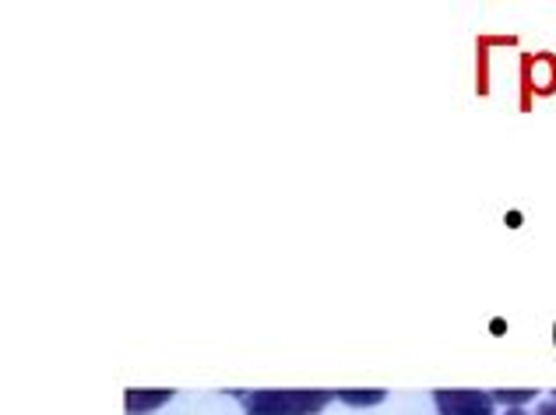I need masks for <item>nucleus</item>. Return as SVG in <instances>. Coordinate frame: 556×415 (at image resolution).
Wrapping results in <instances>:
<instances>
[{
    "mask_svg": "<svg viewBox=\"0 0 556 415\" xmlns=\"http://www.w3.org/2000/svg\"><path fill=\"white\" fill-rule=\"evenodd\" d=\"M539 391L535 388H529V391H493V402H504V405H510V408H518V405H525V402H532Z\"/></svg>",
    "mask_w": 556,
    "mask_h": 415,
    "instance_id": "obj_5",
    "label": "nucleus"
},
{
    "mask_svg": "<svg viewBox=\"0 0 556 415\" xmlns=\"http://www.w3.org/2000/svg\"><path fill=\"white\" fill-rule=\"evenodd\" d=\"M328 391H251L243 394L247 415H317L328 405Z\"/></svg>",
    "mask_w": 556,
    "mask_h": 415,
    "instance_id": "obj_1",
    "label": "nucleus"
},
{
    "mask_svg": "<svg viewBox=\"0 0 556 415\" xmlns=\"http://www.w3.org/2000/svg\"><path fill=\"white\" fill-rule=\"evenodd\" d=\"M334 398H342V402L353 408H367V405L384 402V391H334Z\"/></svg>",
    "mask_w": 556,
    "mask_h": 415,
    "instance_id": "obj_4",
    "label": "nucleus"
},
{
    "mask_svg": "<svg viewBox=\"0 0 556 415\" xmlns=\"http://www.w3.org/2000/svg\"><path fill=\"white\" fill-rule=\"evenodd\" d=\"M433 405L441 415H493V394L462 388V391H433Z\"/></svg>",
    "mask_w": 556,
    "mask_h": 415,
    "instance_id": "obj_2",
    "label": "nucleus"
},
{
    "mask_svg": "<svg viewBox=\"0 0 556 415\" xmlns=\"http://www.w3.org/2000/svg\"><path fill=\"white\" fill-rule=\"evenodd\" d=\"M535 415H556V402H543L535 408Z\"/></svg>",
    "mask_w": 556,
    "mask_h": 415,
    "instance_id": "obj_6",
    "label": "nucleus"
},
{
    "mask_svg": "<svg viewBox=\"0 0 556 415\" xmlns=\"http://www.w3.org/2000/svg\"><path fill=\"white\" fill-rule=\"evenodd\" d=\"M504 415H529V412H521V408H507Z\"/></svg>",
    "mask_w": 556,
    "mask_h": 415,
    "instance_id": "obj_7",
    "label": "nucleus"
},
{
    "mask_svg": "<svg viewBox=\"0 0 556 415\" xmlns=\"http://www.w3.org/2000/svg\"><path fill=\"white\" fill-rule=\"evenodd\" d=\"M166 402H173V391H169V388H163V391H127V394H124V408H127V415L155 412V408H163Z\"/></svg>",
    "mask_w": 556,
    "mask_h": 415,
    "instance_id": "obj_3",
    "label": "nucleus"
}]
</instances>
